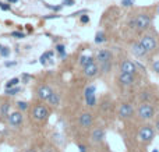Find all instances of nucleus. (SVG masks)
Segmentation results:
<instances>
[{
    "instance_id": "27",
    "label": "nucleus",
    "mask_w": 159,
    "mask_h": 152,
    "mask_svg": "<svg viewBox=\"0 0 159 152\" xmlns=\"http://www.w3.org/2000/svg\"><path fill=\"white\" fill-rule=\"evenodd\" d=\"M50 57H53V52H46L45 55H42V56H41V63H42V64H45V63H46L48 59H50Z\"/></svg>"
},
{
    "instance_id": "31",
    "label": "nucleus",
    "mask_w": 159,
    "mask_h": 152,
    "mask_svg": "<svg viewBox=\"0 0 159 152\" xmlns=\"http://www.w3.org/2000/svg\"><path fill=\"white\" fill-rule=\"evenodd\" d=\"M80 21H81V24H88V22H89V16L84 13V16L80 17Z\"/></svg>"
},
{
    "instance_id": "24",
    "label": "nucleus",
    "mask_w": 159,
    "mask_h": 152,
    "mask_svg": "<svg viewBox=\"0 0 159 152\" xmlns=\"http://www.w3.org/2000/svg\"><path fill=\"white\" fill-rule=\"evenodd\" d=\"M151 69H152V71H154L155 74L159 75V59H155V60H152Z\"/></svg>"
},
{
    "instance_id": "40",
    "label": "nucleus",
    "mask_w": 159,
    "mask_h": 152,
    "mask_svg": "<svg viewBox=\"0 0 159 152\" xmlns=\"http://www.w3.org/2000/svg\"><path fill=\"white\" fill-rule=\"evenodd\" d=\"M74 4V0H64V6H73Z\"/></svg>"
},
{
    "instance_id": "2",
    "label": "nucleus",
    "mask_w": 159,
    "mask_h": 152,
    "mask_svg": "<svg viewBox=\"0 0 159 152\" xmlns=\"http://www.w3.org/2000/svg\"><path fill=\"white\" fill-rule=\"evenodd\" d=\"M157 114V109H155L152 102H141L137 108V116L144 122H149L152 120Z\"/></svg>"
},
{
    "instance_id": "38",
    "label": "nucleus",
    "mask_w": 159,
    "mask_h": 152,
    "mask_svg": "<svg viewBox=\"0 0 159 152\" xmlns=\"http://www.w3.org/2000/svg\"><path fill=\"white\" fill-rule=\"evenodd\" d=\"M16 64H17V61H6L4 66L6 67H13V66H16Z\"/></svg>"
},
{
    "instance_id": "4",
    "label": "nucleus",
    "mask_w": 159,
    "mask_h": 152,
    "mask_svg": "<svg viewBox=\"0 0 159 152\" xmlns=\"http://www.w3.org/2000/svg\"><path fill=\"white\" fill-rule=\"evenodd\" d=\"M140 42L143 43V46L145 47V50L148 53L154 52L155 49L158 47V41H157V36L154 35V34L148 32V31H145V34H144L143 36L140 38Z\"/></svg>"
},
{
    "instance_id": "11",
    "label": "nucleus",
    "mask_w": 159,
    "mask_h": 152,
    "mask_svg": "<svg viewBox=\"0 0 159 152\" xmlns=\"http://www.w3.org/2000/svg\"><path fill=\"white\" fill-rule=\"evenodd\" d=\"M22 120H24V116H22V112L17 110V112H13L11 114H8V124L11 127H20L22 124Z\"/></svg>"
},
{
    "instance_id": "26",
    "label": "nucleus",
    "mask_w": 159,
    "mask_h": 152,
    "mask_svg": "<svg viewBox=\"0 0 159 152\" xmlns=\"http://www.w3.org/2000/svg\"><path fill=\"white\" fill-rule=\"evenodd\" d=\"M17 108H18L20 112H24L28 109V102H25V101H20V102H17Z\"/></svg>"
},
{
    "instance_id": "14",
    "label": "nucleus",
    "mask_w": 159,
    "mask_h": 152,
    "mask_svg": "<svg viewBox=\"0 0 159 152\" xmlns=\"http://www.w3.org/2000/svg\"><path fill=\"white\" fill-rule=\"evenodd\" d=\"M101 73V70H99V64L98 63H91V64H88L87 67H84V75L85 77H88V78H93V77H96V75Z\"/></svg>"
},
{
    "instance_id": "13",
    "label": "nucleus",
    "mask_w": 159,
    "mask_h": 152,
    "mask_svg": "<svg viewBox=\"0 0 159 152\" xmlns=\"http://www.w3.org/2000/svg\"><path fill=\"white\" fill-rule=\"evenodd\" d=\"M131 53L138 59H141V57H144V56L148 55V52L145 50V47L143 46V43H141L140 41L134 42V43L131 45Z\"/></svg>"
},
{
    "instance_id": "17",
    "label": "nucleus",
    "mask_w": 159,
    "mask_h": 152,
    "mask_svg": "<svg viewBox=\"0 0 159 152\" xmlns=\"http://www.w3.org/2000/svg\"><path fill=\"white\" fill-rule=\"evenodd\" d=\"M48 102H49L52 106H59V105H60V96H59V94L52 92V94H50V96L48 98Z\"/></svg>"
},
{
    "instance_id": "6",
    "label": "nucleus",
    "mask_w": 159,
    "mask_h": 152,
    "mask_svg": "<svg viewBox=\"0 0 159 152\" xmlns=\"http://www.w3.org/2000/svg\"><path fill=\"white\" fill-rule=\"evenodd\" d=\"M134 113H135V110H134V108H133L131 103L123 102L120 106H119V110H117L119 119H121V120H130V119H133Z\"/></svg>"
},
{
    "instance_id": "23",
    "label": "nucleus",
    "mask_w": 159,
    "mask_h": 152,
    "mask_svg": "<svg viewBox=\"0 0 159 152\" xmlns=\"http://www.w3.org/2000/svg\"><path fill=\"white\" fill-rule=\"evenodd\" d=\"M85 102H87L88 106H95V105H96L95 94H93V95H89V96H85Z\"/></svg>"
},
{
    "instance_id": "10",
    "label": "nucleus",
    "mask_w": 159,
    "mask_h": 152,
    "mask_svg": "<svg viewBox=\"0 0 159 152\" xmlns=\"http://www.w3.org/2000/svg\"><path fill=\"white\" fill-rule=\"evenodd\" d=\"M78 123H80V126H81L82 128L92 127V124H93L92 113H89V112H84V113H81L80 114V117H78Z\"/></svg>"
},
{
    "instance_id": "9",
    "label": "nucleus",
    "mask_w": 159,
    "mask_h": 152,
    "mask_svg": "<svg viewBox=\"0 0 159 152\" xmlns=\"http://www.w3.org/2000/svg\"><path fill=\"white\" fill-rule=\"evenodd\" d=\"M120 71L121 73H131V74H137L138 69H137V64L134 61L129 60V59H124L121 60L120 63Z\"/></svg>"
},
{
    "instance_id": "16",
    "label": "nucleus",
    "mask_w": 159,
    "mask_h": 152,
    "mask_svg": "<svg viewBox=\"0 0 159 152\" xmlns=\"http://www.w3.org/2000/svg\"><path fill=\"white\" fill-rule=\"evenodd\" d=\"M93 61H95V59H93L92 56H85V55H84V56H81V57H80L78 64L82 67V69H84V67H87L88 64L93 63Z\"/></svg>"
},
{
    "instance_id": "32",
    "label": "nucleus",
    "mask_w": 159,
    "mask_h": 152,
    "mask_svg": "<svg viewBox=\"0 0 159 152\" xmlns=\"http://www.w3.org/2000/svg\"><path fill=\"white\" fill-rule=\"evenodd\" d=\"M11 36H14V38H17V39H21V38H24V34L22 32H20V31H13L11 32Z\"/></svg>"
},
{
    "instance_id": "37",
    "label": "nucleus",
    "mask_w": 159,
    "mask_h": 152,
    "mask_svg": "<svg viewBox=\"0 0 159 152\" xmlns=\"http://www.w3.org/2000/svg\"><path fill=\"white\" fill-rule=\"evenodd\" d=\"M154 127H155V130H157V133H159V117H157V119H155Z\"/></svg>"
},
{
    "instance_id": "15",
    "label": "nucleus",
    "mask_w": 159,
    "mask_h": 152,
    "mask_svg": "<svg viewBox=\"0 0 159 152\" xmlns=\"http://www.w3.org/2000/svg\"><path fill=\"white\" fill-rule=\"evenodd\" d=\"M52 88H50L49 85H46V84H42V85L38 87V89H36V95H38V98L41 101H48V98L50 96V94H52Z\"/></svg>"
},
{
    "instance_id": "30",
    "label": "nucleus",
    "mask_w": 159,
    "mask_h": 152,
    "mask_svg": "<svg viewBox=\"0 0 159 152\" xmlns=\"http://www.w3.org/2000/svg\"><path fill=\"white\" fill-rule=\"evenodd\" d=\"M0 8H2V10H4V11H10L11 10V6H10V3H2V2H0Z\"/></svg>"
},
{
    "instance_id": "5",
    "label": "nucleus",
    "mask_w": 159,
    "mask_h": 152,
    "mask_svg": "<svg viewBox=\"0 0 159 152\" xmlns=\"http://www.w3.org/2000/svg\"><path fill=\"white\" fill-rule=\"evenodd\" d=\"M117 83L119 85L130 88V87H134L138 83V77L137 74H131V73H119L117 75Z\"/></svg>"
},
{
    "instance_id": "29",
    "label": "nucleus",
    "mask_w": 159,
    "mask_h": 152,
    "mask_svg": "<svg viewBox=\"0 0 159 152\" xmlns=\"http://www.w3.org/2000/svg\"><path fill=\"white\" fill-rule=\"evenodd\" d=\"M10 55V49L6 46H2V49H0V56H3V57H7V56Z\"/></svg>"
},
{
    "instance_id": "20",
    "label": "nucleus",
    "mask_w": 159,
    "mask_h": 152,
    "mask_svg": "<svg viewBox=\"0 0 159 152\" xmlns=\"http://www.w3.org/2000/svg\"><path fill=\"white\" fill-rule=\"evenodd\" d=\"M152 99V92L149 91H143L140 95V101L141 102H151Z\"/></svg>"
},
{
    "instance_id": "3",
    "label": "nucleus",
    "mask_w": 159,
    "mask_h": 152,
    "mask_svg": "<svg viewBox=\"0 0 159 152\" xmlns=\"http://www.w3.org/2000/svg\"><path fill=\"white\" fill-rule=\"evenodd\" d=\"M155 134H157V130L152 124H144L143 127L138 130L137 133V138L138 141H141L143 144H149V142L154 141Z\"/></svg>"
},
{
    "instance_id": "7",
    "label": "nucleus",
    "mask_w": 159,
    "mask_h": 152,
    "mask_svg": "<svg viewBox=\"0 0 159 152\" xmlns=\"http://www.w3.org/2000/svg\"><path fill=\"white\" fill-rule=\"evenodd\" d=\"M32 116L35 120H39V122H43V120L48 119L49 116V110L45 105H35L32 109Z\"/></svg>"
},
{
    "instance_id": "33",
    "label": "nucleus",
    "mask_w": 159,
    "mask_h": 152,
    "mask_svg": "<svg viewBox=\"0 0 159 152\" xmlns=\"http://www.w3.org/2000/svg\"><path fill=\"white\" fill-rule=\"evenodd\" d=\"M56 52L59 53V55H61V53H64L66 52V47H64V45H56Z\"/></svg>"
},
{
    "instance_id": "21",
    "label": "nucleus",
    "mask_w": 159,
    "mask_h": 152,
    "mask_svg": "<svg viewBox=\"0 0 159 152\" xmlns=\"http://www.w3.org/2000/svg\"><path fill=\"white\" fill-rule=\"evenodd\" d=\"M106 41V34L103 32V31H99V32H96L95 35V43H103V42Z\"/></svg>"
},
{
    "instance_id": "36",
    "label": "nucleus",
    "mask_w": 159,
    "mask_h": 152,
    "mask_svg": "<svg viewBox=\"0 0 159 152\" xmlns=\"http://www.w3.org/2000/svg\"><path fill=\"white\" fill-rule=\"evenodd\" d=\"M32 80V75H28V74H22V83L24 84H28L30 81Z\"/></svg>"
},
{
    "instance_id": "22",
    "label": "nucleus",
    "mask_w": 159,
    "mask_h": 152,
    "mask_svg": "<svg viewBox=\"0 0 159 152\" xmlns=\"http://www.w3.org/2000/svg\"><path fill=\"white\" fill-rule=\"evenodd\" d=\"M20 92V87H13V88H6V95L8 96H14Z\"/></svg>"
},
{
    "instance_id": "43",
    "label": "nucleus",
    "mask_w": 159,
    "mask_h": 152,
    "mask_svg": "<svg viewBox=\"0 0 159 152\" xmlns=\"http://www.w3.org/2000/svg\"><path fill=\"white\" fill-rule=\"evenodd\" d=\"M17 2H18V0H8V3H10V4H11V3H17Z\"/></svg>"
},
{
    "instance_id": "8",
    "label": "nucleus",
    "mask_w": 159,
    "mask_h": 152,
    "mask_svg": "<svg viewBox=\"0 0 159 152\" xmlns=\"http://www.w3.org/2000/svg\"><path fill=\"white\" fill-rule=\"evenodd\" d=\"M105 137H106V131L102 127H95L91 131L89 138H91V142H93V144H101L105 140Z\"/></svg>"
},
{
    "instance_id": "34",
    "label": "nucleus",
    "mask_w": 159,
    "mask_h": 152,
    "mask_svg": "<svg viewBox=\"0 0 159 152\" xmlns=\"http://www.w3.org/2000/svg\"><path fill=\"white\" fill-rule=\"evenodd\" d=\"M121 4H123L124 7H131V6L134 4V0H121Z\"/></svg>"
},
{
    "instance_id": "44",
    "label": "nucleus",
    "mask_w": 159,
    "mask_h": 152,
    "mask_svg": "<svg viewBox=\"0 0 159 152\" xmlns=\"http://www.w3.org/2000/svg\"><path fill=\"white\" fill-rule=\"evenodd\" d=\"M152 152H159V151H158V150H154V151H152Z\"/></svg>"
},
{
    "instance_id": "25",
    "label": "nucleus",
    "mask_w": 159,
    "mask_h": 152,
    "mask_svg": "<svg viewBox=\"0 0 159 152\" xmlns=\"http://www.w3.org/2000/svg\"><path fill=\"white\" fill-rule=\"evenodd\" d=\"M18 83H20V78H11L10 81H8L7 84H6V88H13V87H17L18 85Z\"/></svg>"
},
{
    "instance_id": "45",
    "label": "nucleus",
    "mask_w": 159,
    "mask_h": 152,
    "mask_svg": "<svg viewBox=\"0 0 159 152\" xmlns=\"http://www.w3.org/2000/svg\"><path fill=\"white\" fill-rule=\"evenodd\" d=\"M158 11H159V7H158Z\"/></svg>"
},
{
    "instance_id": "28",
    "label": "nucleus",
    "mask_w": 159,
    "mask_h": 152,
    "mask_svg": "<svg viewBox=\"0 0 159 152\" xmlns=\"http://www.w3.org/2000/svg\"><path fill=\"white\" fill-rule=\"evenodd\" d=\"M96 91V87L95 85H89L87 89H85V96H89V95H93Z\"/></svg>"
},
{
    "instance_id": "19",
    "label": "nucleus",
    "mask_w": 159,
    "mask_h": 152,
    "mask_svg": "<svg viewBox=\"0 0 159 152\" xmlns=\"http://www.w3.org/2000/svg\"><path fill=\"white\" fill-rule=\"evenodd\" d=\"M98 64H99V70H101V73L107 74V73L112 70V61H105V63H98Z\"/></svg>"
},
{
    "instance_id": "35",
    "label": "nucleus",
    "mask_w": 159,
    "mask_h": 152,
    "mask_svg": "<svg viewBox=\"0 0 159 152\" xmlns=\"http://www.w3.org/2000/svg\"><path fill=\"white\" fill-rule=\"evenodd\" d=\"M109 109H110V102H107V101H103V102H102V110L107 112Z\"/></svg>"
},
{
    "instance_id": "41",
    "label": "nucleus",
    "mask_w": 159,
    "mask_h": 152,
    "mask_svg": "<svg viewBox=\"0 0 159 152\" xmlns=\"http://www.w3.org/2000/svg\"><path fill=\"white\" fill-rule=\"evenodd\" d=\"M41 152H55V151H53V148H45V150H42Z\"/></svg>"
},
{
    "instance_id": "12",
    "label": "nucleus",
    "mask_w": 159,
    "mask_h": 152,
    "mask_svg": "<svg viewBox=\"0 0 159 152\" xmlns=\"http://www.w3.org/2000/svg\"><path fill=\"white\" fill-rule=\"evenodd\" d=\"M95 60L98 63H105V61H112L113 60V53L109 49H101L98 50L95 56Z\"/></svg>"
},
{
    "instance_id": "39",
    "label": "nucleus",
    "mask_w": 159,
    "mask_h": 152,
    "mask_svg": "<svg viewBox=\"0 0 159 152\" xmlns=\"http://www.w3.org/2000/svg\"><path fill=\"white\" fill-rule=\"evenodd\" d=\"M78 150H80V152H87V147L82 144H78Z\"/></svg>"
},
{
    "instance_id": "42",
    "label": "nucleus",
    "mask_w": 159,
    "mask_h": 152,
    "mask_svg": "<svg viewBox=\"0 0 159 152\" xmlns=\"http://www.w3.org/2000/svg\"><path fill=\"white\" fill-rule=\"evenodd\" d=\"M25 152H36L35 150H34V148H30V150H27V151H25Z\"/></svg>"
},
{
    "instance_id": "1",
    "label": "nucleus",
    "mask_w": 159,
    "mask_h": 152,
    "mask_svg": "<svg viewBox=\"0 0 159 152\" xmlns=\"http://www.w3.org/2000/svg\"><path fill=\"white\" fill-rule=\"evenodd\" d=\"M152 21H154L152 16L141 13V14H137L134 18L130 20V27L133 29L138 31V32H145V31H148L152 27Z\"/></svg>"
},
{
    "instance_id": "18",
    "label": "nucleus",
    "mask_w": 159,
    "mask_h": 152,
    "mask_svg": "<svg viewBox=\"0 0 159 152\" xmlns=\"http://www.w3.org/2000/svg\"><path fill=\"white\" fill-rule=\"evenodd\" d=\"M0 114L3 117H8V114H10V103L8 102L2 103V106H0Z\"/></svg>"
}]
</instances>
